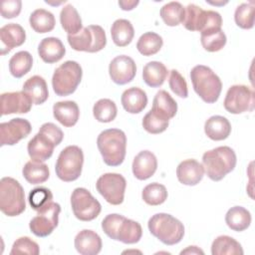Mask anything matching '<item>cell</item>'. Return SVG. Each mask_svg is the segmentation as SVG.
Returning <instances> with one entry per match:
<instances>
[{
	"instance_id": "cell-24",
	"label": "cell",
	"mask_w": 255,
	"mask_h": 255,
	"mask_svg": "<svg viewBox=\"0 0 255 255\" xmlns=\"http://www.w3.org/2000/svg\"><path fill=\"white\" fill-rule=\"evenodd\" d=\"M54 118L64 127L75 126L80 117V109L74 101L57 102L53 106Z\"/></svg>"
},
{
	"instance_id": "cell-51",
	"label": "cell",
	"mask_w": 255,
	"mask_h": 255,
	"mask_svg": "<svg viewBox=\"0 0 255 255\" xmlns=\"http://www.w3.org/2000/svg\"><path fill=\"white\" fill-rule=\"evenodd\" d=\"M207 3L212 4V5H224L227 3V1H225V2H207Z\"/></svg>"
},
{
	"instance_id": "cell-48",
	"label": "cell",
	"mask_w": 255,
	"mask_h": 255,
	"mask_svg": "<svg viewBox=\"0 0 255 255\" xmlns=\"http://www.w3.org/2000/svg\"><path fill=\"white\" fill-rule=\"evenodd\" d=\"M39 131L45 133L49 138H51L53 140V142L56 144V146L58 144H60L64 138V132L62 131V129L53 123L43 124L41 126Z\"/></svg>"
},
{
	"instance_id": "cell-31",
	"label": "cell",
	"mask_w": 255,
	"mask_h": 255,
	"mask_svg": "<svg viewBox=\"0 0 255 255\" xmlns=\"http://www.w3.org/2000/svg\"><path fill=\"white\" fill-rule=\"evenodd\" d=\"M225 222L227 226L234 231H244L250 226L251 214L242 206H233L227 211Z\"/></svg>"
},
{
	"instance_id": "cell-5",
	"label": "cell",
	"mask_w": 255,
	"mask_h": 255,
	"mask_svg": "<svg viewBox=\"0 0 255 255\" xmlns=\"http://www.w3.org/2000/svg\"><path fill=\"white\" fill-rule=\"evenodd\" d=\"M147 227L149 232L165 245H174L181 241L184 235L183 224L175 217L167 213L152 215Z\"/></svg>"
},
{
	"instance_id": "cell-45",
	"label": "cell",
	"mask_w": 255,
	"mask_h": 255,
	"mask_svg": "<svg viewBox=\"0 0 255 255\" xmlns=\"http://www.w3.org/2000/svg\"><path fill=\"white\" fill-rule=\"evenodd\" d=\"M40 253L39 245L33 241L31 238L24 236L18 238L12 246L11 255L16 254H29V255H38Z\"/></svg>"
},
{
	"instance_id": "cell-12",
	"label": "cell",
	"mask_w": 255,
	"mask_h": 255,
	"mask_svg": "<svg viewBox=\"0 0 255 255\" xmlns=\"http://www.w3.org/2000/svg\"><path fill=\"white\" fill-rule=\"evenodd\" d=\"M60 212V204L53 201L39 209L37 215L33 217L29 223L32 233L38 237H46L50 235L58 226Z\"/></svg>"
},
{
	"instance_id": "cell-1",
	"label": "cell",
	"mask_w": 255,
	"mask_h": 255,
	"mask_svg": "<svg viewBox=\"0 0 255 255\" xmlns=\"http://www.w3.org/2000/svg\"><path fill=\"white\" fill-rule=\"evenodd\" d=\"M235 151L229 146H218L207 150L202 155L204 172L213 181H219L231 172L236 165Z\"/></svg>"
},
{
	"instance_id": "cell-35",
	"label": "cell",
	"mask_w": 255,
	"mask_h": 255,
	"mask_svg": "<svg viewBox=\"0 0 255 255\" xmlns=\"http://www.w3.org/2000/svg\"><path fill=\"white\" fill-rule=\"evenodd\" d=\"M212 255H242L243 249L241 244L234 238L227 235L216 237L211 245Z\"/></svg>"
},
{
	"instance_id": "cell-28",
	"label": "cell",
	"mask_w": 255,
	"mask_h": 255,
	"mask_svg": "<svg viewBox=\"0 0 255 255\" xmlns=\"http://www.w3.org/2000/svg\"><path fill=\"white\" fill-rule=\"evenodd\" d=\"M151 111L167 120H170L176 115L177 104L166 91L160 90L153 98Z\"/></svg>"
},
{
	"instance_id": "cell-36",
	"label": "cell",
	"mask_w": 255,
	"mask_h": 255,
	"mask_svg": "<svg viewBox=\"0 0 255 255\" xmlns=\"http://www.w3.org/2000/svg\"><path fill=\"white\" fill-rule=\"evenodd\" d=\"M33 66L32 55L27 51H20L14 54L9 61V71L15 78L26 75Z\"/></svg>"
},
{
	"instance_id": "cell-39",
	"label": "cell",
	"mask_w": 255,
	"mask_h": 255,
	"mask_svg": "<svg viewBox=\"0 0 255 255\" xmlns=\"http://www.w3.org/2000/svg\"><path fill=\"white\" fill-rule=\"evenodd\" d=\"M93 114L98 122L110 123L116 119L118 109L115 102L112 100L101 99L94 105Z\"/></svg>"
},
{
	"instance_id": "cell-22",
	"label": "cell",
	"mask_w": 255,
	"mask_h": 255,
	"mask_svg": "<svg viewBox=\"0 0 255 255\" xmlns=\"http://www.w3.org/2000/svg\"><path fill=\"white\" fill-rule=\"evenodd\" d=\"M75 248L82 255H96L102 250V239L98 233L90 229L80 231L75 237Z\"/></svg>"
},
{
	"instance_id": "cell-14",
	"label": "cell",
	"mask_w": 255,
	"mask_h": 255,
	"mask_svg": "<svg viewBox=\"0 0 255 255\" xmlns=\"http://www.w3.org/2000/svg\"><path fill=\"white\" fill-rule=\"evenodd\" d=\"M216 22V14L213 10H203L195 4H188L185 8L183 26L189 31L200 33L213 27Z\"/></svg>"
},
{
	"instance_id": "cell-40",
	"label": "cell",
	"mask_w": 255,
	"mask_h": 255,
	"mask_svg": "<svg viewBox=\"0 0 255 255\" xmlns=\"http://www.w3.org/2000/svg\"><path fill=\"white\" fill-rule=\"evenodd\" d=\"M141 197L143 201L148 205H160L167 198V190L164 185L157 182H152L147 184L142 189Z\"/></svg>"
},
{
	"instance_id": "cell-38",
	"label": "cell",
	"mask_w": 255,
	"mask_h": 255,
	"mask_svg": "<svg viewBox=\"0 0 255 255\" xmlns=\"http://www.w3.org/2000/svg\"><path fill=\"white\" fill-rule=\"evenodd\" d=\"M162 44L163 40L161 36L154 32H146L139 37L136 43V49L143 56H151L161 49Z\"/></svg>"
},
{
	"instance_id": "cell-21",
	"label": "cell",
	"mask_w": 255,
	"mask_h": 255,
	"mask_svg": "<svg viewBox=\"0 0 255 255\" xmlns=\"http://www.w3.org/2000/svg\"><path fill=\"white\" fill-rule=\"evenodd\" d=\"M0 40L2 44L1 54L9 53L13 48L21 46L26 40V33L23 27L16 23H9L1 27Z\"/></svg>"
},
{
	"instance_id": "cell-26",
	"label": "cell",
	"mask_w": 255,
	"mask_h": 255,
	"mask_svg": "<svg viewBox=\"0 0 255 255\" xmlns=\"http://www.w3.org/2000/svg\"><path fill=\"white\" fill-rule=\"evenodd\" d=\"M205 134L212 140H223L231 132L229 121L222 116H212L204 124Z\"/></svg>"
},
{
	"instance_id": "cell-46",
	"label": "cell",
	"mask_w": 255,
	"mask_h": 255,
	"mask_svg": "<svg viewBox=\"0 0 255 255\" xmlns=\"http://www.w3.org/2000/svg\"><path fill=\"white\" fill-rule=\"evenodd\" d=\"M170 90L180 98H187L188 89L185 79L181 76V74L176 70L170 71V76L168 80Z\"/></svg>"
},
{
	"instance_id": "cell-19",
	"label": "cell",
	"mask_w": 255,
	"mask_h": 255,
	"mask_svg": "<svg viewBox=\"0 0 255 255\" xmlns=\"http://www.w3.org/2000/svg\"><path fill=\"white\" fill-rule=\"evenodd\" d=\"M204 175L203 165L195 159L189 158L181 161L176 168V176L180 183L184 185H196Z\"/></svg>"
},
{
	"instance_id": "cell-3",
	"label": "cell",
	"mask_w": 255,
	"mask_h": 255,
	"mask_svg": "<svg viewBox=\"0 0 255 255\" xmlns=\"http://www.w3.org/2000/svg\"><path fill=\"white\" fill-rule=\"evenodd\" d=\"M98 148L104 162L109 166H119L126 156L127 136L119 128H109L102 131L97 138Z\"/></svg>"
},
{
	"instance_id": "cell-29",
	"label": "cell",
	"mask_w": 255,
	"mask_h": 255,
	"mask_svg": "<svg viewBox=\"0 0 255 255\" xmlns=\"http://www.w3.org/2000/svg\"><path fill=\"white\" fill-rule=\"evenodd\" d=\"M168 71L161 62L151 61L143 67L142 79L148 87L157 88L164 83Z\"/></svg>"
},
{
	"instance_id": "cell-41",
	"label": "cell",
	"mask_w": 255,
	"mask_h": 255,
	"mask_svg": "<svg viewBox=\"0 0 255 255\" xmlns=\"http://www.w3.org/2000/svg\"><path fill=\"white\" fill-rule=\"evenodd\" d=\"M226 35L221 29L202 32L200 42L204 50L207 52H217L226 44Z\"/></svg>"
},
{
	"instance_id": "cell-7",
	"label": "cell",
	"mask_w": 255,
	"mask_h": 255,
	"mask_svg": "<svg viewBox=\"0 0 255 255\" xmlns=\"http://www.w3.org/2000/svg\"><path fill=\"white\" fill-rule=\"evenodd\" d=\"M83 76L82 67L76 61H66L60 65L52 77V87L57 96L65 97L73 94Z\"/></svg>"
},
{
	"instance_id": "cell-9",
	"label": "cell",
	"mask_w": 255,
	"mask_h": 255,
	"mask_svg": "<svg viewBox=\"0 0 255 255\" xmlns=\"http://www.w3.org/2000/svg\"><path fill=\"white\" fill-rule=\"evenodd\" d=\"M67 39L72 49L89 53L99 52L107 44L105 30L99 25L85 27L76 35H68Z\"/></svg>"
},
{
	"instance_id": "cell-10",
	"label": "cell",
	"mask_w": 255,
	"mask_h": 255,
	"mask_svg": "<svg viewBox=\"0 0 255 255\" xmlns=\"http://www.w3.org/2000/svg\"><path fill=\"white\" fill-rule=\"evenodd\" d=\"M71 206L74 215L81 221L94 220L102 210L101 203L84 187L74 189L71 195Z\"/></svg>"
},
{
	"instance_id": "cell-18",
	"label": "cell",
	"mask_w": 255,
	"mask_h": 255,
	"mask_svg": "<svg viewBox=\"0 0 255 255\" xmlns=\"http://www.w3.org/2000/svg\"><path fill=\"white\" fill-rule=\"evenodd\" d=\"M55 146L56 144L51 138L45 133L38 131V133L29 140L27 150L31 159L43 162L52 156Z\"/></svg>"
},
{
	"instance_id": "cell-37",
	"label": "cell",
	"mask_w": 255,
	"mask_h": 255,
	"mask_svg": "<svg viewBox=\"0 0 255 255\" xmlns=\"http://www.w3.org/2000/svg\"><path fill=\"white\" fill-rule=\"evenodd\" d=\"M159 13L163 22L167 26L173 27L183 22L185 16V8L182 6L181 3L172 1L163 5Z\"/></svg>"
},
{
	"instance_id": "cell-32",
	"label": "cell",
	"mask_w": 255,
	"mask_h": 255,
	"mask_svg": "<svg viewBox=\"0 0 255 255\" xmlns=\"http://www.w3.org/2000/svg\"><path fill=\"white\" fill-rule=\"evenodd\" d=\"M22 173H23L24 178L30 184L43 183L50 176L48 165L41 161H36L33 159H31L25 163V165L22 169Z\"/></svg>"
},
{
	"instance_id": "cell-33",
	"label": "cell",
	"mask_w": 255,
	"mask_h": 255,
	"mask_svg": "<svg viewBox=\"0 0 255 255\" xmlns=\"http://www.w3.org/2000/svg\"><path fill=\"white\" fill-rule=\"evenodd\" d=\"M60 22L62 28L68 33V35H76L83 29L82 19L77 9L72 4H68L62 8L60 13Z\"/></svg>"
},
{
	"instance_id": "cell-6",
	"label": "cell",
	"mask_w": 255,
	"mask_h": 255,
	"mask_svg": "<svg viewBox=\"0 0 255 255\" xmlns=\"http://www.w3.org/2000/svg\"><path fill=\"white\" fill-rule=\"evenodd\" d=\"M26 208L25 192L22 185L13 177L0 180V210L7 216H18Z\"/></svg>"
},
{
	"instance_id": "cell-13",
	"label": "cell",
	"mask_w": 255,
	"mask_h": 255,
	"mask_svg": "<svg viewBox=\"0 0 255 255\" xmlns=\"http://www.w3.org/2000/svg\"><path fill=\"white\" fill-rule=\"evenodd\" d=\"M223 106L234 115L251 112L254 109V92L245 85H233L226 93Z\"/></svg>"
},
{
	"instance_id": "cell-34",
	"label": "cell",
	"mask_w": 255,
	"mask_h": 255,
	"mask_svg": "<svg viewBox=\"0 0 255 255\" xmlns=\"http://www.w3.org/2000/svg\"><path fill=\"white\" fill-rule=\"evenodd\" d=\"M29 22L32 29L40 34L51 32L56 24L53 13L45 9H36L33 11L30 15Z\"/></svg>"
},
{
	"instance_id": "cell-4",
	"label": "cell",
	"mask_w": 255,
	"mask_h": 255,
	"mask_svg": "<svg viewBox=\"0 0 255 255\" xmlns=\"http://www.w3.org/2000/svg\"><path fill=\"white\" fill-rule=\"evenodd\" d=\"M190 79L194 92L207 104L215 103L221 93L220 78L207 66L197 65L191 69Z\"/></svg>"
},
{
	"instance_id": "cell-20",
	"label": "cell",
	"mask_w": 255,
	"mask_h": 255,
	"mask_svg": "<svg viewBox=\"0 0 255 255\" xmlns=\"http://www.w3.org/2000/svg\"><path fill=\"white\" fill-rule=\"evenodd\" d=\"M132 173L135 178L145 180L151 177L157 168V159L149 150L139 151L132 161Z\"/></svg>"
},
{
	"instance_id": "cell-50",
	"label": "cell",
	"mask_w": 255,
	"mask_h": 255,
	"mask_svg": "<svg viewBox=\"0 0 255 255\" xmlns=\"http://www.w3.org/2000/svg\"><path fill=\"white\" fill-rule=\"evenodd\" d=\"M180 254H204V252L196 246H188L186 249L182 250Z\"/></svg>"
},
{
	"instance_id": "cell-25",
	"label": "cell",
	"mask_w": 255,
	"mask_h": 255,
	"mask_svg": "<svg viewBox=\"0 0 255 255\" xmlns=\"http://www.w3.org/2000/svg\"><path fill=\"white\" fill-rule=\"evenodd\" d=\"M124 109L129 114H138L143 111L147 105V96L139 88L132 87L126 90L121 98Z\"/></svg>"
},
{
	"instance_id": "cell-11",
	"label": "cell",
	"mask_w": 255,
	"mask_h": 255,
	"mask_svg": "<svg viewBox=\"0 0 255 255\" xmlns=\"http://www.w3.org/2000/svg\"><path fill=\"white\" fill-rule=\"evenodd\" d=\"M96 187L106 201L113 205H120L124 201L127 181L122 174L108 172L98 178Z\"/></svg>"
},
{
	"instance_id": "cell-49",
	"label": "cell",
	"mask_w": 255,
	"mask_h": 255,
	"mask_svg": "<svg viewBox=\"0 0 255 255\" xmlns=\"http://www.w3.org/2000/svg\"><path fill=\"white\" fill-rule=\"evenodd\" d=\"M139 2L137 0H123V1H119V6L125 10V11H130L132 10Z\"/></svg>"
},
{
	"instance_id": "cell-2",
	"label": "cell",
	"mask_w": 255,
	"mask_h": 255,
	"mask_svg": "<svg viewBox=\"0 0 255 255\" xmlns=\"http://www.w3.org/2000/svg\"><path fill=\"white\" fill-rule=\"evenodd\" d=\"M102 228L110 238L125 244L137 243L142 235L138 222L117 213L107 215L102 221Z\"/></svg>"
},
{
	"instance_id": "cell-15",
	"label": "cell",
	"mask_w": 255,
	"mask_h": 255,
	"mask_svg": "<svg viewBox=\"0 0 255 255\" xmlns=\"http://www.w3.org/2000/svg\"><path fill=\"white\" fill-rule=\"evenodd\" d=\"M31 124L22 118L12 119L9 122L0 124V144L14 145L30 134Z\"/></svg>"
},
{
	"instance_id": "cell-27",
	"label": "cell",
	"mask_w": 255,
	"mask_h": 255,
	"mask_svg": "<svg viewBox=\"0 0 255 255\" xmlns=\"http://www.w3.org/2000/svg\"><path fill=\"white\" fill-rule=\"evenodd\" d=\"M23 92L32 100L33 104L41 105L45 103L49 97L47 83L43 77L35 75L29 78L23 85Z\"/></svg>"
},
{
	"instance_id": "cell-16",
	"label": "cell",
	"mask_w": 255,
	"mask_h": 255,
	"mask_svg": "<svg viewBox=\"0 0 255 255\" xmlns=\"http://www.w3.org/2000/svg\"><path fill=\"white\" fill-rule=\"evenodd\" d=\"M109 74L114 83L126 85L133 80L136 74L134 61L126 55L117 56L112 60L109 66Z\"/></svg>"
},
{
	"instance_id": "cell-42",
	"label": "cell",
	"mask_w": 255,
	"mask_h": 255,
	"mask_svg": "<svg viewBox=\"0 0 255 255\" xmlns=\"http://www.w3.org/2000/svg\"><path fill=\"white\" fill-rule=\"evenodd\" d=\"M254 3L240 4L234 13V20L238 27L242 29H251L254 26Z\"/></svg>"
},
{
	"instance_id": "cell-23",
	"label": "cell",
	"mask_w": 255,
	"mask_h": 255,
	"mask_svg": "<svg viewBox=\"0 0 255 255\" xmlns=\"http://www.w3.org/2000/svg\"><path fill=\"white\" fill-rule=\"evenodd\" d=\"M40 58L48 64L59 62L66 54V48L62 41L56 37L44 38L38 46Z\"/></svg>"
},
{
	"instance_id": "cell-17",
	"label": "cell",
	"mask_w": 255,
	"mask_h": 255,
	"mask_svg": "<svg viewBox=\"0 0 255 255\" xmlns=\"http://www.w3.org/2000/svg\"><path fill=\"white\" fill-rule=\"evenodd\" d=\"M31 98L22 92H9L1 95V115L26 114L32 108Z\"/></svg>"
},
{
	"instance_id": "cell-47",
	"label": "cell",
	"mask_w": 255,
	"mask_h": 255,
	"mask_svg": "<svg viewBox=\"0 0 255 255\" xmlns=\"http://www.w3.org/2000/svg\"><path fill=\"white\" fill-rule=\"evenodd\" d=\"M22 9L20 0H4L1 3V15L5 19L17 17Z\"/></svg>"
},
{
	"instance_id": "cell-43",
	"label": "cell",
	"mask_w": 255,
	"mask_h": 255,
	"mask_svg": "<svg viewBox=\"0 0 255 255\" xmlns=\"http://www.w3.org/2000/svg\"><path fill=\"white\" fill-rule=\"evenodd\" d=\"M169 120L155 114L151 110L143 117L142 127L143 128L152 134H157L163 132L168 127Z\"/></svg>"
},
{
	"instance_id": "cell-8",
	"label": "cell",
	"mask_w": 255,
	"mask_h": 255,
	"mask_svg": "<svg viewBox=\"0 0 255 255\" xmlns=\"http://www.w3.org/2000/svg\"><path fill=\"white\" fill-rule=\"evenodd\" d=\"M84 153L78 145H69L59 154L55 170L57 176L66 182L78 179L82 173Z\"/></svg>"
},
{
	"instance_id": "cell-30",
	"label": "cell",
	"mask_w": 255,
	"mask_h": 255,
	"mask_svg": "<svg viewBox=\"0 0 255 255\" xmlns=\"http://www.w3.org/2000/svg\"><path fill=\"white\" fill-rule=\"evenodd\" d=\"M111 35L114 43L118 47H126L133 39V26L127 19H118L112 25Z\"/></svg>"
},
{
	"instance_id": "cell-44",
	"label": "cell",
	"mask_w": 255,
	"mask_h": 255,
	"mask_svg": "<svg viewBox=\"0 0 255 255\" xmlns=\"http://www.w3.org/2000/svg\"><path fill=\"white\" fill-rule=\"evenodd\" d=\"M52 199H53L52 191L49 188L44 186H40L32 189L28 196V200L31 207L36 211H38L48 203L52 202Z\"/></svg>"
}]
</instances>
